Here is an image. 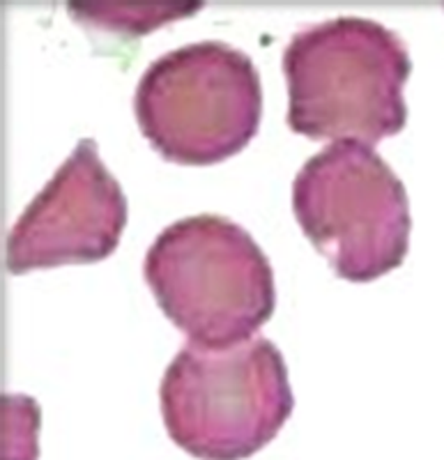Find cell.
Returning a JSON list of instances; mask_svg holds the SVG:
<instances>
[{
  "mask_svg": "<svg viewBox=\"0 0 444 460\" xmlns=\"http://www.w3.org/2000/svg\"><path fill=\"white\" fill-rule=\"evenodd\" d=\"M134 113L143 137L166 162H226L244 150L261 127V74L230 44H187L143 72Z\"/></svg>",
  "mask_w": 444,
  "mask_h": 460,
  "instance_id": "cell-4",
  "label": "cell"
},
{
  "mask_svg": "<svg viewBox=\"0 0 444 460\" xmlns=\"http://www.w3.org/2000/svg\"><path fill=\"white\" fill-rule=\"evenodd\" d=\"M295 219L336 277L366 283L396 270L410 246L408 191L371 146L339 141L293 182Z\"/></svg>",
  "mask_w": 444,
  "mask_h": 460,
  "instance_id": "cell-5",
  "label": "cell"
},
{
  "mask_svg": "<svg viewBox=\"0 0 444 460\" xmlns=\"http://www.w3.org/2000/svg\"><path fill=\"white\" fill-rule=\"evenodd\" d=\"M152 295L194 343L249 341L274 314V272L256 240L219 215L166 226L143 262Z\"/></svg>",
  "mask_w": 444,
  "mask_h": 460,
  "instance_id": "cell-3",
  "label": "cell"
},
{
  "mask_svg": "<svg viewBox=\"0 0 444 460\" xmlns=\"http://www.w3.org/2000/svg\"><path fill=\"white\" fill-rule=\"evenodd\" d=\"M410 72L401 37L371 19L339 16L304 28L283 53L288 125L311 141L376 146L405 127Z\"/></svg>",
  "mask_w": 444,
  "mask_h": 460,
  "instance_id": "cell-1",
  "label": "cell"
},
{
  "mask_svg": "<svg viewBox=\"0 0 444 460\" xmlns=\"http://www.w3.org/2000/svg\"><path fill=\"white\" fill-rule=\"evenodd\" d=\"M180 449L200 460H244L277 438L293 412L281 350L265 336L209 348L189 341L159 387Z\"/></svg>",
  "mask_w": 444,
  "mask_h": 460,
  "instance_id": "cell-2",
  "label": "cell"
},
{
  "mask_svg": "<svg viewBox=\"0 0 444 460\" xmlns=\"http://www.w3.org/2000/svg\"><path fill=\"white\" fill-rule=\"evenodd\" d=\"M69 14L88 28L120 32L127 37L147 35L164 23L191 16L203 3H164V5H125V3H69Z\"/></svg>",
  "mask_w": 444,
  "mask_h": 460,
  "instance_id": "cell-7",
  "label": "cell"
},
{
  "mask_svg": "<svg viewBox=\"0 0 444 460\" xmlns=\"http://www.w3.org/2000/svg\"><path fill=\"white\" fill-rule=\"evenodd\" d=\"M127 196L106 171L93 138H84L12 226L5 265L12 274L97 262L118 249Z\"/></svg>",
  "mask_w": 444,
  "mask_h": 460,
  "instance_id": "cell-6",
  "label": "cell"
}]
</instances>
